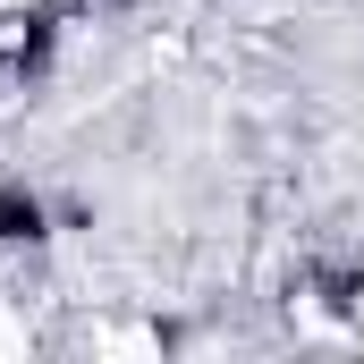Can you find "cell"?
Instances as JSON below:
<instances>
[{"instance_id":"obj_1","label":"cell","mask_w":364,"mask_h":364,"mask_svg":"<svg viewBox=\"0 0 364 364\" xmlns=\"http://www.w3.org/2000/svg\"><path fill=\"white\" fill-rule=\"evenodd\" d=\"M43 229H51L43 195H26V186H0V246H34Z\"/></svg>"}]
</instances>
